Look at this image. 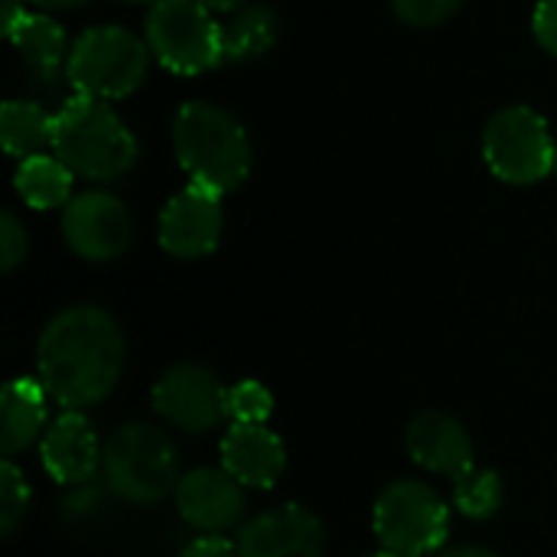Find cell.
Listing matches in <instances>:
<instances>
[{"label": "cell", "instance_id": "obj_1", "mask_svg": "<svg viewBox=\"0 0 557 557\" xmlns=\"http://www.w3.org/2000/svg\"><path fill=\"white\" fill-rule=\"evenodd\" d=\"M124 372V333L117 320L91 304L55 313L36 343V375L65 411L101 405Z\"/></svg>", "mask_w": 557, "mask_h": 557}, {"label": "cell", "instance_id": "obj_2", "mask_svg": "<svg viewBox=\"0 0 557 557\" xmlns=\"http://www.w3.org/2000/svg\"><path fill=\"white\" fill-rule=\"evenodd\" d=\"M173 150L183 173L219 196L235 193L251 173V140L238 117L212 101H189L173 121Z\"/></svg>", "mask_w": 557, "mask_h": 557}, {"label": "cell", "instance_id": "obj_3", "mask_svg": "<svg viewBox=\"0 0 557 557\" xmlns=\"http://www.w3.org/2000/svg\"><path fill=\"white\" fill-rule=\"evenodd\" d=\"M52 153L82 180L117 183L137 163V137L108 101L75 95L55 111Z\"/></svg>", "mask_w": 557, "mask_h": 557}, {"label": "cell", "instance_id": "obj_4", "mask_svg": "<svg viewBox=\"0 0 557 557\" xmlns=\"http://www.w3.org/2000/svg\"><path fill=\"white\" fill-rule=\"evenodd\" d=\"M108 490L131 506H153L180 486V454L166 431L147 421L121 424L101 460Z\"/></svg>", "mask_w": 557, "mask_h": 557}, {"label": "cell", "instance_id": "obj_5", "mask_svg": "<svg viewBox=\"0 0 557 557\" xmlns=\"http://www.w3.org/2000/svg\"><path fill=\"white\" fill-rule=\"evenodd\" d=\"M147 69H150V46H144L131 29L91 26L75 39L65 75L78 95L114 101L137 91L147 78Z\"/></svg>", "mask_w": 557, "mask_h": 557}, {"label": "cell", "instance_id": "obj_6", "mask_svg": "<svg viewBox=\"0 0 557 557\" xmlns=\"http://www.w3.org/2000/svg\"><path fill=\"white\" fill-rule=\"evenodd\" d=\"M372 532L392 555L428 557L441 552L450 535V509L428 483L395 480L375 499Z\"/></svg>", "mask_w": 557, "mask_h": 557}, {"label": "cell", "instance_id": "obj_7", "mask_svg": "<svg viewBox=\"0 0 557 557\" xmlns=\"http://www.w3.org/2000/svg\"><path fill=\"white\" fill-rule=\"evenodd\" d=\"M144 26L150 52L176 75H199L225 62L222 23L202 0H153Z\"/></svg>", "mask_w": 557, "mask_h": 557}, {"label": "cell", "instance_id": "obj_8", "mask_svg": "<svg viewBox=\"0 0 557 557\" xmlns=\"http://www.w3.org/2000/svg\"><path fill=\"white\" fill-rule=\"evenodd\" d=\"M486 166L512 186H532L555 170L557 144L545 117L532 108H503L483 134Z\"/></svg>", "mask_w": 557, "mask_h": 557}, {"label": "cell", "instance_id": "obj_9", "mask_svg": "<svg viewBox=\"0 0 557 557\" xmlns=\"http://www.w3.org/2000/svg\"><path fill=\"white\" fill-rule=\"evenodd\" d=\"M153 411L186 434H206L228 418V388L212 369L180 362L153 385Z\"/></svg>", "mask_w": 557, "mask_h": 557}, {"label": "cell", "instance_id": "obj_10", "mask_svg": "<svg viewBox=\"0 0 557 557\" xmlns=\"http://www.w3.org/2000/svg\"><path fill=\"white\" fill-rule=\"evenodd\" d=\"M62 235H65V245L78 258L114 261L131 248L134 219H131V209L117 196L104 189H91V193L72 196V202L65 206Z\"/></svg>", "mask_w": 557, "mask_h": 557}, {"label": "cell", "instance_id": "obj_11", "mask_svg": "<svg viewBox=\"0 0 557 557\" xmlns=\"http://www.w3.org/2000/svg\"><path fill=\"white\" fill-rule=\"evenodd\" d=\"M225 228L222 196L189 183L160 212V245L166 255L193 261L219 248Z\"/></svg>", "mask_w": 557, "mask_h": 557}, {"label": "cell", "instance_id": "obj_12", "mask_svg": "<svg viewBox=\"0 0 557 557\" xmlns=\"http://www.w3.org/2000/svg\"><path fill=\"white\" fill-rule=\"evenodd\" d=\"M235 552L238 557H323L326 532L310 509L284 503L242 525Z\"/></svg>", "mask_w": 557, "mask_h": 557}, {"label": "cell", "instance_id": "obj_13", "mask_svg": "<svg viewBox=\"0 0 557 557\" xmlns=\"http://www.w3.org/2000/svg\"><path fill=\"white\" fill-rule=\"evenodd\" d=\"M176 512L180 519L202 532V535H222L235 529L245 516V486L222 467H199L189 470L176 493Z\"/></svg>", "mask_w": 557, "mask_h": 557}, {"label": "cell", "instance_id": "obj_14", "mask_svg": "<svg viewBox=\"0 0 557 557\" xmlns=\"http://www.w3.org/2000/svg\"><path fill=\"white\" fill-rule=\"evenodd\" d=\"M39 460L55 483L85 486L98 473L104 450L98 444L91 421L82 411H62L42 434Z\"/></svg>", "mask_w": 557, "mask_h": 557}, {"label": "cell", "instance_id": "obj_15", "mask_svg": "<svg viewBox=\"0 0 557 557\" xmlns=\"http://www.w3.org/2000/svg\"><path fill=\"white\" fill-rule=\"evenodd\" d=\"M408 457L428 470V473H441V476H463L476 467L473 460V437L470 431L447 411H421L411 424H408Z\"/></svg>", "mask_w": 557, "mask_h": 557}, {"label": "cell", "instance_id": "obj_16", "mask_svg": "<svg viewBox=\"0 0 557 557\" xmlns=\"http://www.w3.org/2000/svg\"><path fill=\"white\" fill-rule=\"evenodd\" d=\"M222 470H228L242 486L271 490L284 476L287 450L284 441L268 424H232L222 437Z\"/></svg>", "mask_w": 557, "mask_h": 557}, {"label": "cell", "instance_id": "obj_17", "mask_svg": "<svg viewBox=\"0 0 557 557\" xmlns=\"http://www.w3.org/2000/svg\"><path fill=\"white\" fill-rule=\"evenodd\" d=\"M46 388L39 379H10L0 392V450L16 457L46 434Z\"/></svg>", "mask_w": 557, "mask_h": 557}, {"label": "cell", "instance_id": "obj_18", "mask_svg": "<svg viewBox=\"0 0 557 557\" xmlns=\"http://www.w3.org/2000/svg\"><path fill=\"white\" fill-rule=\"evenodd\" d=\"M7 39L13 42L16 55L26 62V69L33 72L36 82L42 85H52L59 78V72L69 65V39H65V29L42 16V13H26L10 33Z\"/></svg>", "mask_w": 557, "mask_h": 557}, {"label": "cell", "instance_id": "obj_19", "mask_svg": "<svg viewBox=\"0 0 557 557\" xmlns=\"http://www.w3.org/2000/svg\"><path fill=\"white\" fill-rule=\"evenodd\" d=\"M281 39V20L268 3H245L222 23L225 62H255Z\"/></svg>", "mask_w": 557, "mask_h": 557}, {"label": "cell", "instance_id": "obj_20", "mask_svg": "<svg viewBox=\"0 0 557 557\" xmlns=\"http://www.w3.org/2000/svg\"><path fill=\"white\" fill-rule=\"evenodd\" d=\"M72 176L75 173L59 157L36 153V157L20 160L13 186L29 209L46 212V209H59L72 202Z\"/></svg>", "mask_w": 557, "mask_h": 557}, {"label": "cell", "instance_id": "obj_21", "mask_svg": "<svg viewBox=\"0 0 557 557\" xmlns=\"http://www.w3.org/2000/svg\"><path fill=\"white\" fill-rule=\"evenodd\" d=\"M55 114H49L36 101H7L0 108V140L10 157H36L52 147Z\"/></svg>", "mask_w": 557, "mask_h": 557}, {"label": "cell", "instance_id": "obj_22", "mask_svg": "<svg viewBox=\"0 0 557 557\" xmlns=\"http://www.w3.org/2000/svg\"><path fill=\"white\" fill-rule=\"evenodd\" d=\"M503 503H506V486L496 470L473 467L470 473L454 480V506L460 516H467L473 522L493 519L503 509Z\"/></svg>", "mask_w": 557, "mask_h": 557}, {"label": "cell", "instance_id": "obj_23", "mask_svg": "<svg viewBox=\"0 0 557 557\" xmlns=\"http://www.w3.org/2000/svg\"><path fill=\"white\" fill-rule=\"evenodd\" d=\"M29 509V486L20 473V467L3 457L0 463V535H13Z\"/></svg>", "mask_w": 557, "mask_h": 557}, {"label": "cell", "instance_id": "obj_24", "mask_svg": "<svg viewBox=\"0 0 557 557\" xmlns=\"http://www.w3.org/2000/svg\"><path fill=\"white\" fill-rule=\"evenodd\" d=\"M274 414V395L261 382H238L228 388V418L232 424H268Z\"/></svg>", "mask_w": 557, "mask_h": 557}, {"label": "cell", "instance_id": "obj_25", "mask_svg": "<svg viewBox=\"0 0 557 557\" xmlns=\"http://www.w3.org/2000/svg\"><path fill=\"white\" fill-rule=\"evenodd\" d=\"M460 7H463V0H392V10L398 13V20L408 26H418V29L447 23Z\"/></svg>", "mask_w": 557, "mask_h": 557}, {"label": "cell", "instance_id": "obj_26", "mask_svg": "<svg viewBox=\"0 0 557 557\" xmlns=\"http://www.w3.org/2000/svg\"><path fill=\"white\" fill-rule=\"evenodd\" d=\"M26 248H29L26 228L20 225V219L13 212H3L0 215V268H3V274L16 271V264L26 258Z\"/></svg>", "mask_w": 557, "mask_h": 557}, {"label": "cell", "instance_id": "obj_27", "mask_svg": "<svg viewBox=\"0 0 557 557\" xmlns=\"http://www.w3.org/2000/svg\"><path fill=\"white\" fill-rule=\"evenodd\" d=\"M532 26H535V39L542 42V49L557 55V0H542L535 7Z\"/></svg>", "mask_w": 557, "mask_h": 557}, {"label": "cell", "instance_id": "obj_28", "mask_svg": "<svg viewBox=\"0 0 557 557\" xmlns=\"http://www.w3.org/2000/svg\"><path fill=\"white\" fill-rule=\"evenodd\" d=\"M180 557H238V552H235V545L225 542L222 535H202V539L189 542Z\"/></svg>", "mask_w": 557, "mask_h": 557}, {"label": "cell", "instance_id": "obj_29", "mask_svg": "<svg viewBox=\"0 0 557 557\" xmlns=\"http://www.w3.org/2000/svg\"><path fill=\"white\" fill-rule=\"evenodd\" d=\"M23 16H26L23 0H3V33H10Z\"/></svg>", "mask_w": 557, "mask_h": 557}, {"label": "cell", "instance_id": "obj_30", "mask_svg": "<svg viewBox=\"0 0 557 557\" xmlns=\"http://www.w3.org/2000/svg\"><path fill=\"white\" fill-rule=\"evenodd\" d=\"M437 557H503L496 555V552H490V548H476V545H470V548H450V552H444V555Z\"/></svg>", "mask_w": 557, "mask_h": 557}, {"label": "cell", "instance_id": "obj_31", "mask_svg": "<svg viewBox=\"0 0 557 557\" xmlns=\"http://www.w3.org/2000/svg\"><path fill=\"white\" fill-rule=\"evenodd\" d=\"M29 3L42 7V10H75V7H82L88 0H29Z\"/></svg>", "mask_w": 557, "mask_h": 557}, {"label": "cell", "instance_id": "obj_32", "mask_svg": "<svg viewBox=\"0 0 557 557\" xmlns=\"http://www.w3.org/2000/svg\"><path fill=\"white\" fill-rule=\"evenodd\" d=\"M209 10H219V13H235V10H242L248 0H202Z\"/></svg>", "mask_w": 557, "mask_h": 557}, {"label": "cell", "instance_id": "obj_33", "mask_svg": "<svg viewBox=\"0 0 557 557\" xmlns=\"http://www.w3.org/2000/svg\"><path fill=\"white\" fill-rule=\"evenodd\" d=\"M366 557H398V555H392V552H385V548H382V552H375V555H366Z\"/></svg>", "mask_w": 557, "mask_h": 557}, {"label": "cell", "instance_id": "obj_34", "mask_svg": "<svg viewBox=\"0 0 557 557\" xmlns=\"http://www.w3.org/2000/svg\"><path fill=\"white\" fill-rule=\"evenodd\" d=\"M124 3H147V0H124Z\"/></svg>", "mask_w": 557, "mask_h": 557}, {"label": "cell", "instance_id": "obj_35", "mask_svg": "<svg viewBox=\"0 0 557 557\" xmlns=\"http://www.w3.org/2000/svg\"><path fill=\"white\" fill-rule=\"evenodd\" d=\"M555 170H557V160H555Z\"/></svg>", "mask_w": 557, "mask_h": 557}]
</instances>
